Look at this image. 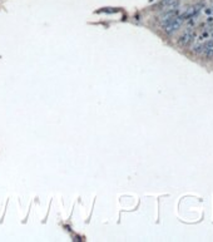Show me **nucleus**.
Listing matches in <instances>:
<instances>
[{"label": "nucleus", "instance_id": "f257e3e1", "mask_svg": "<svg viewBox=\"0 0 213 242\" xmlns=\"http://www.w3.org/2000/svg\"><path fill=\"white\" fill-rule=\"evenodd\" d=\"M183 21H184V19L181 16V15H177V16H174L173 19H171L169 21H167L164 25H163L164 31L167 33V34H172V33H174V31H177V30L182 27Z\"/></svg>", "mask_w": 213, "mask_h": 242}, {"label": "nucleus", "instance_id": "f03ea898", "mask_svg": "<svg viewBox=\"0 0 213 242\" xmlns=\"http://www.w3.org/2000/svg\"><path fill=\"white\" fill-rule=\"evenodd\" d=\"M194 38H196V31H194L192 28H189V29H187L183 34L181 35V38H179V44H182V45H188V44H191V43L193 41Z\"/></svg>", "mask_w": 213, "mask_h": 242}, {"label": "nucleus", "instance_id": "7ed1b4c3", "mask_svg": "<svg viewBox=\"0 0 213 242\" xmlns=\"http://www.w3.org/2000/svg\"><path fill=\"white\" fill-rule=\"evenodd\" d=\"M178 14H179V11L177 9H168L164 14L161 16V24H162V27L164 25L167 21H169L171 19H173L174 16H177Z\"/></svg>", "mask_w": 213, "mask_h": 242}, {"label": "nucleus", "instance_id": "20e7f679", "mask_svg": "<svg viewBox=\"0 0 213 242\" xmlns=\"http://www.w3.org/2000/svg\"><path fill=\"white\" fill-rule=\"evenodd\" d=\"M202 53H204V55L207 58H212L213 57V39L206 41V44L203 45V51Z\"/></svg>", "mask_w": 213, "mask_h": 242}, {"label": "nucleus", "instance_id": "39448f33", "mask_svg": "<svg viewBox=\"0 0 213 242\" xmlns=\"http://www.w3.org/2000/svg\"><path fill=\"white\" fill-rule=\"evenodd\" d=\"M192 51H193L194 54H201V53L203 51V45H202V44H197V45H193V48H192Z\"/></svg>", "mask_w": 213, "mask_h": 242}, {"label": "nucleus", "instance_id": "423d86ee", "mask_svg": "<svg viewBox=\"0 0 213 242\" xmlns=\"http://www.w3.org/2000/svg\"><path fill=\"white\" fill-rule=\"evenodd\" d=\"M209 37V31H207V30H203V33L201 34V37H199V40H204V39H207Z\"/></svg>", "mask_w": 213, "mask_h": 242}, {"label": "nucleus", "instance_id": "0eeeda50", "mask_svg": "<svg viewBox=\"0 0 213 242\" xmlns=\"http://www.w3.org/2000/svg\"><path fill=\"white\" fill-rule=\"evenodd\" d=\"M204 13L206 14H212V8H207V9L204 10Z\"/></svg>", "mask_w": 213, "mask_h": 242}]
</instances>
